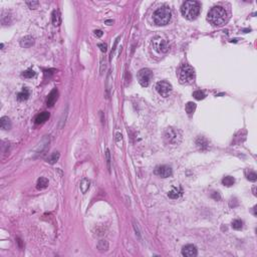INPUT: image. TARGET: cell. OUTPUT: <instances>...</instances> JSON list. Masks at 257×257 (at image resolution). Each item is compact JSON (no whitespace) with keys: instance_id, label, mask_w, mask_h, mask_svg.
<instances>
[{"instance_id":"1","label":"cell","mask_w":257,"mask_h":257,"mask_svg":"<svg viewBox=\"0 0 257 257\" xmlns=\"http://www.w3.org/2000/svg\"><path fill=\"white\" fill-rule=\"evenodd\" d=\"M208 20L211 24L221 26L227 21V12L221 6H215L208 12Z\"/></svg>"},{"instance_id":"2","label":"cell","mask_w":257,"mask_h":257,"mask_svg":"<svg viewBox=\"0 0 257 257\" xmlns=\"http://www.w3.org/2000/svg\"><path fill=\"white\" fill-rule=\"evenodd\" d=\"M181 12L188 20H194L200 12V5L196 1H186L181 7Z\"/></svg>"},{"instance_id":"3","label":"cell","mask_w":257,"mask_h":257,"mask_svg":"<svg viewBox=\"0 0 257 257\" xmlns=\"http://www.w3.org/2000/svg\"><path fill=\"white\" fill-rule=\"evenodd\" d=\"M153 19L156 25L163 26L169 23L171 20V10L166 6L158 8L153 14Z\"/></svg>"},{"instance_id":"4","label":"cell","mask_w":257,"mask_h":257,"mask_svg":"<svg viewBox=\"0 0 257 257\" xmlns=\"http://www.w3.org/2000/svg\"><path fill=\"white\" fill-rule=\"evenodd\" d=\"M180 81L182 84H191L195 80V70L189 64H183L180 70Z\"/></svg>"},{"instance_id":"5","label":"cell","mask_w":257,"mask_h":257,"mask_svg":"<svg viewBox=\"0 0 257 257\" xmlns=\"http://www.w3.org/2000/svg\"><path fill=\"white\" fill-rule=\"evenodd\" d=\"M164 138L168 144L171 145H178L181 142V134L180 132L176 130V128H169L165 131L164 134Z\"/></svg>"},{"instance_id":"6","label":"cell","mask_w":257,"mask_h":257,"mask_svg":"<svg viewBox=\"0 0 257 257\" xmlns=\"http://www.w3.org/2000/svg\"><path fill=\"white\" fill-rule=\"evenodd\" d=\"M153 77V74L152 71L148 68H143L139 72H138V80H139V82L141 84L142 87H149L151 81H152Z\"/></svg>"},{"instance_id":"7","label":"cell","mask_w":257,"mask_h":257,"mask_svg":"<svg viewBox=\"0 0 257 257\" xmlns=\"http://www.w3.org/2000/svg\"><path fill=\"white\" fill-rule=\"evenodd\" d=\"M156 90H157L158 94H161L164 98H167L168 95L172 93L173 87H172V84H171L170 82L162 81H159L157 84Z\"/></svg>"},{"instance_id":"8","label":"cell","mask_w":257,"mask_h":257,"mask_svg":"<svg viewBox=\"0 0 257 257\" xmlns=\"http://www.w3.org/2000/svg\"><path fill=\"white\" fill-rule=\"evenodd\" d=\"M153 47L155 48V50L158 51L159 53H165L169 50V46H168V43L165 39L161 38V37H155L153 39Z\"/></svg>"},{"instance_id":"9","label":"cell","mask_w":257,"mask_h":257,"mask_svg":"<svg viewBox=\"0 0 257 257\" xmlns=\"http://www.w3.org/2000/svg\"><path fill=\"white\" fill-rule=\"evenodd\" d=\"M155 174L161 178H168L172 176L173 170L172 168L167 166V165H162V166H158L155 169Z\"/></svg>"},{"instance_id":"10","label":"cell","mask_w":257,"mask_h":257,"mask_svg":"<svg viewBox=\"0 0 257 257\" xmlns=\"http://www.w3.org/2000/svg\"><path fill=\"white\" fill-rule=\"evenodd\" d=\"M197 254H198V250H197V247L193 244L185 245L182 248V255L185 257H194L197 256Z\"/></svg>"},{"instance_id":"11","label":"cell","mask_w":257,"mask_h":257,"mask_svg":"<svg viewBox=\"0 0 257 257\" xmlns=\"http://www.w3.org/2000/svg\"><path fill=\"white\" fill-rule=\"evenodd\" d=\"M57 95H58V91L57 88H53L50 94H48V98H47V101H46V105L48 107H52V105H54V103L57 101Z\"/></svg>"},{"instance_id":"12","label":"cell","mask_w":257,"mask_h":257,"mask_svg":"<svg viewBox=\"0 0 257 257\" xmlns=\"http://www.w3.org/2000/svg\"><path fill=\"white\" fill-rule=\"evenodd\" d=\"M34 43V39L32 36H25L20 40V45L24 48H28L32 46Z\"/></svg>"},{"instance_id":"13","label":"cell","mask_w":257,"mask_h":257,"mask_svg":"<svg viewBox=\"0 0 257 257\" xmlns=\"http://www.w3.org/2000/svg\"><path fill=\"white\" fill-rule=\"evenodd\" d=\"M49 118V113L47 111H43V113H40L39 115H37V117L35 118V124L40 125L43 124L44 122H46Z\"/></svg>"},{"instance_id":"14","label":"cell","mask_w":257,"mask_h":257,"mask_svg":"<svg viewBox=\"0 0 257 257\" xmlns=\"http://www.w3.org/2000/svg\"><path fill=\"white\" fill-rule=\"evenodd\" d=\"M181 195H182V189L180 187H174L168 194L171 199H178Z\"/></svg>"},{"instance_id":"15","label":"cell","mask_w":257,"mask_h":257,"mask_svg":"<svg viewBox=\"0 0 257 257\" xmlns=\"http://www.w3.org/2000/svg\"><path fill=\"white\" fill-rule=\"evenodd\" d=\"M0 127H1L2 130L7 131L11 128V122L9 120V118L7 117H2L1 120H0Z\"/></svg>"},{"instance_id":"16","label":"cell","mask_w":257,"mask_h":257,"mask_svg":"<svg viewBox=\"0 0 257 257\" xmlns=\"http://www.w3.org/2000/svg\"><path fill=\"white\" fill-rule=\"evenodd\" d=\"M97 248L98 249V251L101 252H105L108 250V242L107 240H100L97 245Z\"/></svg>"},{"instance_id":"17","label":"cell","mask_w":257,"mask_h":257,"mask_svg":"<svg viewBox=\"0 0 257 257\" xmlns=\"http://www.w3.org/2000/svg\"><path fill=\"white\" fill-rule=\"evenodd\" d=\"M48 186V180L46 179V178H44V177H41V178H39L38 181H37V189L38 190H42V189H45Z\"/></svg>"},{"instance_id":"18","label":"cell","mask_w":257,"mask_h":257,"mask_svg":"<svg viewBox=\"0 0 257 257\" xmlns=\"http://www.w3.org/2000/svg\"><path fill=\"white\" fill-rule=\"evenodd\" d=\"M90 185H91V182L88 181L87 179H82L81 182L80 184V188H81V191L82 193H87V190L90 189Z\"/></svg>"},{"instance_id":"19","label":"cell","mask_w":257,"mask_h":257,"mask_svg":"<svg viewBox=\"0 0 257 257\" xmlns=\"http://www.w3.org/2000/svg\"><path fill=\"white\" fill-rule=\"evenodd\" d=\"M235 183V179L231 176H226L222 179V184L226 187H231Z\"/></svg>"},{"instance_id":"20","label":"cell","mask_w":257,"mask_h":257,"mask_svg":"<svg viewBox=\"0 0 257 257\" xmlns=\"http://www.w3.org/2000/svg\"><path fill=\"white\" fill-rule=\"evenodd\" d=\"M28 98H29V91H28V88L23 87V90H22L20 93L18 94V95H17L18 101H26Z\"/></svg>"},{"instance_id":"21","label":"cell","mask_w":257,"mask_h":257,"mask_svg":"<svg viewBox=\"0 0 257 257\" xmlns=\"http://www.w3.org/2000/svg\"><path fill=\"white\" fill-rule=\"evenodd\" d=\"M196 144L198 145V147L201 148V149H206L209 145L208 141H207L204 137H199L196 141Z\"/></svg>"},{"instance_id":"22","label":"cell","mask_w":257,"mask_h":257,"mask_svg":"<svg viewBox=\"0 0 257 257\" xmlns=\"http://www.w3.org/2000/svg\"><path fill=\"white\" fill-rule=\"evenodd\" d=\"M196 110V104L195 103H192V101H189L187 105H186V111L187 114L191 116V115L194 114V111Z\"/></svg>"},{"instance_id":"23","label":"cell","mask_w":257,"mask_h":257,"mask_svg":"<svg viewBox=\"0 0 257 257\" xmlns=\"http://www.w3.org/2000/svg\"><path fill=\"white\" fill-rule=\"evenodd\" d=\"M52 22L55 26H57L60 24V15L57 10H54L52 12Z\"/></svg>"},{"instance_id":"24","label":"cell","mask_w":257,"mask_h":257,"mask_svg":"<svg viewBox=\"0 0 257 257\" xmlns=\"http://www.w3.org/2000/svg\"><path fill=\"white\" fill-rule=\"evenodd\" d=\"M242 226H243V222L240 219H235L232 222V228L235 230H240L242 228Z\"/></svg>"},{"instance_id":"25","label":"cell","mask_w":257,"mask_h":257,"mask_svg":"<svg viewBox=\"0 0 257 257\" xmlns=\"http://www.w3.org/2000/svg\"><path fill=\"white\" fill-rule=\"evenodd\" d=\"M58 159H59V153L58 152H54L50 157H49V159H48L47 162L49 164H55L58 161Z\"/></svg>"},{"instance_id":"26","label":"cell","mask_w":257,"mask_h":257,"mask_svg":"<svg viewBox=\"0 0 257 257\" xmlns=\"http://www.w3.org/2000/svg\"><path fill=\"white\" fill-rule=\"evenodd\" d=\"M193 97L196 98V100H198V101H201V100H203V98H205V94L203 93L202 91H194L193 93Z\"/></svg>"},{"instance_id":"27","label":"cell","mask_w":257,"mask_h":257,"mask_svg":"<svg viewBox=\"0 0 257 257\" xmlns=\"http://www.w3.org/2000/svg\"><path fill=\"white\" fill-rule=\"evenodd\" d=\"M22 75H23L25 78H32L33 77H35V72L32 70H27L22 74Z\"/></svg>"},{"instance_id":"28","label":"cell","mask_w":257,"mask_h":257,"mask_svg":"<svg viewBox=\"0 0 257 257\" xmlns=\"http://www.w3.org/2000/svg\"><path fill=\"white\" fill-rule=\"evenodd\" d=\"M247 179L249 181H251V182H255L257 180V175L254 171H250V172L247 174Z\"/></svg>"},{"instance_id":"29","label":"cell","mask_w":257,"mask_h":257,"mask_svg":"<svg viewBox=\"0 0 257 257\" xmlns=\"http://www.w3.org/2000/svg\"><path fill=\"white\" fill-rule=\"evenodd\" d=\"M116 140H117L118 147L123 146V136H122V134L118 133V132H117V134H116Z\"/></svg>"},{"instance_id":"30","label":"cell","mask_w":257,"mask_h":257,"mask_svg":"<svg viewBox=\"0 0 257 257\" xmlns=\"http://www.w3.org/2000/svg\"><path fill=\"white\" fill-rule=\"evenodd\" d=\"M105 158H107L108 169L111 172V154H110V150H107V152H105Z\"/></svg>"},{"instance_id":"31","label":"cell","mask_w":257,"mask_h":257,"mask_svg":"<svg viewBox=\"0 0 257 257\" xmlns=\"http://www.w3.org/2000/svg\"><path fill=\"white\" fill-rule=\"evenodd\" d=\"M26 4L29 6L30 9H35V8H37L39 3L37 1H28V2H26Z\"/></svg>"},{"instance_id":"32","label":"cell","mask_w":257,"mask_h":257,"mask_svg":"<svg viewBox=\"0 0 257 257\" xmlns=\"http://www.w3.org/2000/svg\"><path fill=\"white\" fill-rule=\"evenodd\" d=\"M118 39H120V36L115 40V43H114V46H113V49H111V57H113V54H114V52L115 50H116V47H117V44H118Z\"/></svg>"},{"instance_id":"33","label":"cell","mask_w":257,"mask_h":257,"mask_svg":"<svg viewBox=\"0 0 257 257\" xmlns=\"http://www.w3.org/2000/svg\"><path fill=\"white\" fill-rule=\"evenodd\" d=\"M211 197H212L213 199H215L216 201H219L220 199H221V197H220V194H219L218 192H214V193H212Z\"/></svg>"},{"instance_id":"34","label":"cell","mask_w":257,"mask_h":257,"mask_svg":"<svg viewBox=\"0 0 257 257\" xmlns=\"http://www.w3.org/2000/svg\"><path fill=\"white\" fill-rule=\"evenodd\" d=\"M98 47L101 48V50L103 51V52H105V51H107L108 45L105 44V43H100V44H98Z\"/></svg>"},{"instance_id":"35","label":"cell","mask_w":257,"mask_h":257,"mask_svg":"<svg viewBox=\"0 0 257 257\" xmlns=\"http://www.w3.org/2000/svg\"><path fill=\"white\" fill-rule=\"evenodd\" d=\"M94 33L95 36H97V37H101V36H103V34H104L103 31L100 30V29H98V30H94Z\"/></svg>"},{"instance_id":"36","label":"cell","mask_w":257,"mask_h":257,"mask_svg":"<svg viewBox=\"0 0 257 257\" xmlns=\"http://www.w3.org/2000/svg\"><path fill=\"white\" fill-rule=\"evenodd\" d=\"M105 23H108V25H111V23H113V20H107V21H105Z\"/></svg>"},{"instance_id":"37","label":"cell","mask_w":257,"mask_h":257,"mask_svg":"<svg viewBox=\"0 0 257 257\" xmlns=\"http://www.w3.org/2000/svg\"><path fill=\"white\" fill-rule=\"evenodd\" d=\"M255 192H256V188L254 187V188H253V194H254V195H256V193H255Z\"/></svg>"}]
</instances>
